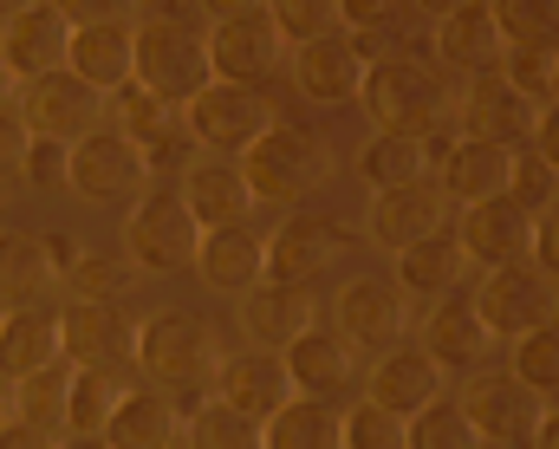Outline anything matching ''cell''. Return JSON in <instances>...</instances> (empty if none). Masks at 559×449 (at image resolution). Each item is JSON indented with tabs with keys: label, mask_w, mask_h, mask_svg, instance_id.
<instances>
[{
	"label": "cell",
	"mask_w": 559,
	"mask_h": 449,
	"mask_svg": "<svg viewBox=\"0 0 559 449\" xmlns=\"http://www.w3.org/2000/svg\"><path fill=\"white\" fill-rule=\"evenodd\" d=\"M222 352H228L222 332L202 312H182V306H163V312L138 319V339H131V365L156 391H209Z\"/></svg>",
	"instance_id": "cell-2"
},
{
	"label": "cell",
	"mask_w": 559,
	"mask_h": 449,
	"mask_svg": "<svg viewBox=\"0 0 559 449\" xmlns=\"http://www.w3.org/2000/svg\"><path fill=\"white\" fill-rule=\"evenodd\" d=\"M59 287V268L46 255V235L0 228V299L7 306H39V294Z\"/></svg>",
	"instance_id": "cell-32"
},
{
	"label": "cell",
	"mask_w": 559,
	"mask_h": 449,
	"mask_svg": "<svg viewBox=\"0 0 559 449\" xmlns=\"http://www.w3.org/2000/svg\"><path fill=\"white\" fill-rule=\"evenodd\" d=\"M195 215L182 209L176 189H143L138 202L124 209V261L138 274H176V268H195Z\"/></svg>",
	"instance_id": "cell-6"
},
{
	"label": "cell",
	"mask_w": 559,
	"mask_h": 449,
	"mask_svg": "<svg viewBox=\"0 0 559 449\" xmlns=\"http://www.w3.org/2000/svg\"><path fill=\"white\" fill-rule=\"evenodd\" d=\"M59 449H111L105 437H59Z\"/></svg>",
	"instance_id": "cell-59"
},
{
	"label": "cell",
	"mask_w": 559,
	"mask_h": 449,
	"mask_svg": "<svg viewBox=\"0 0 559 449\" xmlns=\"http://www.w3.org/2000/svg\"><path fill=\"white\" fill-rule=\"evenodd\" d=\"M319 319V306L306 287H286V281H261L241 294V332L261 345V352H286L306 326Z\"/></svg>",
	"instance_id": "cell-27"
},
{
	"label": "cell",
	"mask_w": 559,
	"mask_h": 449,
	"mask_svg": "<svg viewBox=\"0 0 559 449\" xmlns=\"http://www.w3.org/2000/svg\"><path fill=\"white\" fill-rule=\"evenodd\" d=\"M508 196L527 202V209H547V202L559 196V176L534 156V150H514V182H508Z\"/></svg>",
	"instance_id": "cell-47"
},
{
	"label": "cell",
	"mask_w": 559,
	"mask_h": 449,
	"mask_svg": "<svg viewBox=\"0 0 559 449\" xmlns=\"http://www.w3.org/2000/svg\"><path fill=\"white\" fill-rule=\"evenodd\" d=\"M20 7H33V0H0V20H13Z\"/></svg>",
	"instance_id": "cell-61"
},
{
	"label": "cell",
	"mask_w": 559,
	"mask_h": 449,
	"mask_svg": "<svg viewBox=\"0 0 559 449\" xmlns=\"http://www.w3.org/2000/svg\"><path fill=\"white\" fill-rule=\"evenodd\" d=\"M143 7H169V0H143Z\"/></svg>",
	"instance_id": "cell-63"
},
{
	"label": "cell",
	"mask_w": 559,
	"mask_h": 449,
	"mask_svg": "<svg viewBox=\"0 0 559 449\" xmlns=\"http://www.w3.org/2000/svg\"><path fill=\"white\" fill-rule=\"evenodd\" d=\"M0 449H59V437L39 430V424H26V417H7L0 424Z\"/></svg>",
	"instance_id": "cell-53"
},
{
	"label": "cell",
	"mask_w": 559,
	"mask_h": 449,
	"mask_svg": "<svg viewBox=\"0 0 559 449\" xmlns=\"http://www.w3.org/2000/svg\"><path fill=\"white\" fill-rule=\"evenodd\" d=\"M20 118H26V131H33V138H52V144L72 150L79 138L105 131V92H98V85H85V79H72V72L59 66V72H46V79H33V85H26Z\"/></svg>",
	"instance_id": "cell-13"
},
{
	"label": "cell",
	"mask_w": 559,
	"mask_h": 449,
	"mask_svg": "<svg viewBox=\"0 0 559 449\" xmlns=\"http://www.w3.org/2000/svg\"><path fill=\"white\" fill-rule=\"evenodd\" d=\"M365 398L391 417H417L436 398H449V371L423 352V345H384L371 378H365Z\"/></svg>",
	"instance_id": "cell-20"
},
{
	"label": "cell",
	"mask_w": 559,
	"mask_h": 449,
	"mask_svg": "<svg viewBox=\"0 0 559 449\" xmlns=\"http://www.w3.org/2000/svg\"><path fill=\"white\" fill-rule=\"evenodd\" d=\"M131 378L124 365H72V391H66V437H98L111 424V411L124 404Z\"/></svg>",
	"instance_id": "cell-33"
},
{
	"label": "cell",
	"mask_w": 559,
	"mask_h": 449,
	"mask_svg": "<svg viewBox=\"0 0 559 449\" xmlns=\"http://www.w3.org/2000/svg\"><path fill=\"white\" fill-rule=\"evenodd\" d=\"M195 268L215 294H248L267 281V228L254 222H228V228H202L195 241Z\"/></svg>",
	"instance_id": "cell-25"
},
{
	"label": "cell",
	"mask_w": 559,
	"mask_h": 449,
	"mask_svg": "<svg viewBox=\"0 0 559 449\" xmlns=\"http://www.w3.org/2000/svg\"><path fill=\"white\" fill-rule=\"evenodd\" d=\"M20 182H33V189H66V144H52V138H26Z\"/></svg>",
	"instance_id": "cell-48"
},
{
	"label": "cell",
	"mask_w": 559,
	"mask_h": 449,
	"mask_svg": "<svg viewBox=\"0 0 559 449\" xmlns=\"http://www.w3.org/2000/svg\"><path fill=\"white\" fill-rule=\"evenodd\" d=\"M534 268L559 274V196L547 209H534Z\"/></svg>",
	"instance_id": "cell-51"
},
{
	"label": "cell",
	"mask_w": 559,
	"mask_h": 449,
	"mask_svg": "<svg viewBox=\"0 0 559 449\" xmlns=\"http://www.w3.org/2000/svg\"><path fill=\"white\" fill-rule=\"evenodd\" d=\"M495 59H501V26H495L488 0H475V7H462V13H449V20H436V66H442V72L475 79V72H495Z\"/></svg>",
	"instance_id": "cell-30"
},
{
	"label": "cell",
	"mask_w": 559,
	"mask_h": 449,
	"mask_svg": "<svg viewBox=\"0 0 559 449\" xmlns=\"http://www.w3.org/2000/svg\"><path fill=\"white\" fill-rule=\"evenodd\" d=\"M182 125L202 156H241L254 138H267L274 125V98L261 85H228V79H209L189 105H182Z\"/></svg>",
	"instance_id": "cell-5"
},
{
	"label": "cell",
	"mask_w": 559,
	"mask_h": 449,
	"mask_svg": "<svg viewBox=\"0 0 559 449\" xmlns=\"http://www.w3.org/2000/svg\"><path fill=\"white\" fill-rule=\"evenodd\" d=\"M66 72L98 85L105 98L118 85H131V20H105V26H72V46H66Z\"/></svg>",
	"instance_id": "cell-31"
},
{
	"label": "cell",
	"mask_w": 559,
	"mask_h": 449,
	"mask_svg": "<svg viewBox=\"0 0 559 449\" xmlns=\"http://www.w3.org/2000/svg\"><path fill=\"white\" fill-rule=\"evenodd\" d=\"M131 79H138L143 92H156L163 105H189L215 79L202 33L182 26V20H169V13L131 20Z\"/></svg>",
	"instance_id": "cell-4"
},
{
	"label": "cell",
	"mask_w": 559,
	"mask_h": 449,
	"mask_svg": "<svg viewBox=\"0 0 559 449\" xmlns=\"http://www.w3.org/2000/svg\"><path fill=\"white\" fill-rule=\"evenodd\" d=\"M404 449H481V437H475V424L462 417L455 398H436L429 411L404 417Z\"/></svg>",
	"instance_id": "cell-41"
},
{
	"label": "cell",
	"mask_w": 559,
	"mask_h": 449,
	"mask_svg": "<svg viewBox=\"0 0 559 449\" xmlns=\"http://www.w3.org/2000/svg\"><path fill=\"white\" fill-rule=\"evenodd\" d=\"M501 46H559V0H488Z\"/></svg>",
	"instance_id": "cell-43"
},
{
	"label": "cell",
	"mask_w": 559,
	"mask_h": 449,
	"mask_svg": "<svg viewBox=\"0 0 559 449\" xmlns=\"http://www.w3.org/2000/svg\"><path fill=\"white\" fill-rule=\"evenodd\" d=\"M554 52H559V46H501L495 72H501L521 98L547 105V98H554Z\"/></svg>",
	"instance_id": "cell-44"
},
{
	"label": "cell",
	"mask_w": 559,
	"mask_h": 449,
	"mask_svg": "<svg viewBox=\"0 0 559 449\" xmlns=\"http://www.w3.org/2000/svg\"><path fill=\"white\" fill-rule=\"evenodd\" d=\"M468 274H475V268H468L455 228H436V235H423V241H411V248H397V268H391V281H397V294L404 299L462 294Z\"/></svg>",
	"instance_id": "cell-26"
},
{
	"label": "cell",
	"mask_w": 559,
	"mask_h": 449,
	"mask_svg": "<svg viewBox=\"0 0 559 449\" xmlns=\"http://www.w3.org/2000/svg\"><path fill=\"white\" fill-rule=\"evenodd\" d=\"M59 281H66L79 299H118V294H131L138 268L124 261V248H105V241H85V235H79V255L66 261Z\"/></svg>",
	"instance_id": "cell-38"
},
{
	"label": "cell",
	"mask_w": 559,
	"mask_h": 449,
	"mask_svg": "<svg viewBox=\"0 0 559 449\" xmlns=\"http://www.w3.org/2000/svg\"><path fill=\"white\" fill-rule=\"evenodd\" d=\"M182 209L195 215V228H228L254 215V189L241 176V156H195L182 169Z\"/></svg>",
	"instance_id": "cell-24"
},
{
	"label": "cell",
	"mask_w": 559,
	"mask_h": 449,
	"mask_svg": "<svg viewBox=\"0 0 559 449\" xmlns=\"http://www.w3.org/2000/svg\"><path fill=\"white\" fill-rule=\"evenodd\" d=\"M280 365H286V385H293V398H338V391H352V378H358V345L332 326V319H312L286 352H280Z\"/></svg>",
	"instance_id": "cell-17"
},
{
	"label": "cell",
	"mask_w": 559,
	"mask_h": 449,
	"mask_svg": "<svg viewBox=\"0 0 559 449\" xmlns=\"http://www.w3.org/2000/svg\"><path fill=\"white\" fill-rule=\"evenodd\" d=\"M352 248V235L332 215H286L280 228H267V281L306 287L319 274H332V261Z\"/></svg>",
	"instance_id": "cell-19"
},
{
	"label": "cell",
	"mask_w": 559,
	"mask_h": 449,
	"mask_svg": "<svg viewBox=\"0 0 559 449\" xmlns=\"http://www.w3.org/2000/svg\"><path fill=\"white\" fill-rule=\"evenodd\" d=\"M261 449H345L338 444V404L286 398L274 417H261Z\"/></svg>",
	"instance_id": "cell-34"
},
{
	"label": "cell",
	"mask_w": 559,
	"mask_h": 449,
	"mask_svg": "<svg viewBox=\"0 0 559 449\" xmlns=\"http://www.w3.org/2000/svg\"><path fill=\"white\" fill-rule=\"evenodd\" d=\"M7 417H13V385L0 378V424H7Z\"/></svg>",
	"instance_id": "cell-60"
},
{
	"label": "cell",
	"mask_w": 559,
	"mask_h": 449,
	"mask_svg": "<svg viewBox=\"0 0 559 449\" xmlns=\"http://www.w3.org/2000/svg\"><path fill=\"white\" fill-rule=\"evenodd\" d=\"M105 118H111L118 138H131L138 150H150L156 138H169V131H182V105H163L156 92H143L138 79L105 98Z\"/></svg>",
	"instance_id": "cell-36"
},
{
	"label": "cell",
	"mask_w": 559,
	"mask_h": 449,
	"mask_svg": "<svg viewBox=\"0 0 559 449\" xmlns=\"http://www.w3.org/2000/svg\"><path fill=\"white\" fill-rule=\"evenodd\" d=\"M286 46H306L319 33H338V0H261Z\"/></svg>",
	"instance_id": "cell-45"
},
{
	"label": "cell",
	"mask_w": 559,
	"mask_h": 449,
	"mask_svg": "<svg viewBox=\"0 0 559 449\" xmlns=\"http://www.w3.org/2000/svg\"><path fill=\"white\" fill-rule=\"evenodd\" d=\"M182 449H261V424L209 398V404L182 424Z\"/></svg>",
	"instance_id": "cell-42"
},
{
	"label": "cell",
	"mask_w": 559,
	"mask_h": 449,
	"mask_svg": "<svg viewBox=\"0 0 559 449\" xmlns=\"http://www.w3.org/2000/svg\"><path fill=\"white\" fill-rule=\"evenodd\" d=\"M365 39L358 33H319V39H306V46H293L286 52V66H293V85H299V98H312V105H352L358 98V79H365Z\"/></svg>",
	"instance_id": "cell-16"
},
{
	"label": "cell",
	"mask_w": 559,
	"mask_h": 449,
	"mask_svg": "<svg viewBox=\"0 0 559 449\" xmlns=\"http://www.w3.org/2000/svg\"><path fill=\"white\" fill-rule=\"evenodd\" d=\"M449 209H455V202L442 196L436 176L397 182V189H371V196H365V241L384 248V255H397V248H411L423 235L449 228Z\"/></svg>",
	"instance_id": "cell-12"
},
{
	"label": "cell",
	"mask_w": 559,
	"mask_h": 449,
	"mask_svg": "<svg viewBox=\"0 0 559 449\" xmlns=\"http://www.w3.org/2000/svg\"><path fill=\"white\" fill-rule=\"evenodd\" d=\"M417 345L442 365V371H481L501 339L481 326V312L468 306V294H442V299H429V312H423Z\"/></svg>",
	"instance_id": "cell-23"
},
{
	"label": "cell",
	"mask_w": 559,
	"mask_h": 449,
	"mask_svg": "<svg viewBox=\"0 0 559 449\" xmlns=\"http://www.w3.org/2000/svg\"><path fill=\"white\" fill-rule=\"evenodd\" d=\"M169 449H182V444H169Z\"/></svg>",
	"instance_id": "cell-64"
},
{
	"label": "cell",
	"mask_w": 559,
	"mask_h": 449,
	"mask_svg": "<svg viewBox=\"0 0 559 449\" xmlns=\"http://www.w3.org/2000/svg\"><path fill=\"white\" fill-rule=\"evenodd\" d=\"M138 319L118 299H66L59 312V358L66 365H131Z\"/></svg>",
	"instance_id": "cell-18"
},
{
	"label": "cell",
	"mask_w": 559,
	"mask_h": 449,
	"mask_svg": "<svg viewBox=\"0 0 559 449\" xmlns=\"http://www.w3.org/2000/svg\"><path fill=\"white\" fill-rule=\"evenodd\" d=\"M527 449H559V404H547V411H540V424H534Z\"/></svg>",
	"instance_id": "cell-55"
},
{
	"label": "cell",
	"mask_w": 559,
	"mask_h": 449,
	"mask_svg": "<svg viewBox=\"0 0 559 449\" xmlns=\"http://www.w3.org/2000/svg\"><path fill=\"white\" fill-rule=\"evenodd\" d=\"M66 46H72V26L59 20L52 0H33L13 20H0V66L13 72V85H33V79L59 72L66 66Z\"/></svg>",
	"instance_id": "cell-21"
},
{
	"label": "cell",
	"mask_w": 559,
	"mask_h": 449,
	"mask_svg": "<svg viewBox=\"0 0 559 449\" xmlns=\"http://www.w3.org/2000/svg\"><path fill=\"white\" fill-rule=\"evenodd\" d=\"M13 98H20V85H13V72L0 66V111H13Z\"/></svg>",
	"instance_id": "cell-58"
},
{
	"label": "cell",
	"mask_w": 559,
	"mask_h": 449,
	"mask_svg": "<svg viewBox=\"0 0 559 449\" xmlns=\"http://www.w3.org/2000/svg\"><path fill=\"white\" fill-rule=\"evenodd\" d=\"M547 105H559V52H554V98H547Z\"/></svg>",
	"instance_id": "cell-62"
},
{
	"label": "cell",
	"mask_w": 559,
	"mask_h": 449,
	"mask_svg": "<svg viewBox=\"0 0 559 449\" xmlns=\"http://www.w3.org/2000/svg\"><path fill=\"white\" fill-rule=\"evenodd\" d=\"M241 176H248V189H254V202H306L325 176H332V144L312 131V125H286L274 118L267 125V138H254V144L241 150Z\"/></svg>",
	"instance_id": "cell-3"
},
{
	"label": "cell",
	"mask_w": 559,
	"mask_h": 449,
	"mask_svg": "<svg viewBox=\"0 0 559 449\" xmlns=\"http://www.w3.org/2000/svg\"><path fill=\"white\" fill-rule=\"evenodd\" d=\"M26 118L20 111H0V189L7 182H20V163H26Z\"/></svg>",
	"instance_id": "cell-49"
},
{
	"label": "cell",
	"mask_w": 559,
	"mask_h": 449,
	"mask_svg": "<svg viewBox=\"0 0 559 449\" xmlns=\"http://www.w3.org/2000/svg\"><path fill=\"white\" fill-rule=\"evenodd\" d=\"M338 444L345 449H404V417H391V411H378L365 398V404L338 411Z\"/></svg>",
	"instance_id": "cell-46"
},
{
	"label": "cell",
	"mask_w": 559,
	"mask_h": 449,
	"mask_svg": "<svg viewBox=\"0 0 559 449\" xmlns=\"http://www.w3.org/2000/svg\"><path fill=\"white\" fill-rule=\"evenodd\" d=\"M202 46H209V72L228 79V85H267L280 66H286V52H293V46L280 39V26L267 20V7L209 20Z\"/></svg>",
	"instance_id": "cell-10"
},
{
	"label": "cell",
	"mask_w": 559,
	"mask_h": 449,
	"mask_svg": "<svg viewBox=\"0 0 559 449\" xmlns=\"http://www.w3.org/2000/svg\"><path fill=\"white\" fill-rule=\"evenodd\" d=\"M66 391H72V365H66V358H52L46 371H33V378H20V385H13V417H26V424H39V430L66 437Z\"/></svg>",
	"instance_id": "cell-40"
},
{
	"label": "cell",
	"mask_w": 559,
	"mask_h": 449,
	"mask_svg": "<svg viewBox=\"0 0 559 449\" xmlns=\"http://www.w3.org/2000/svg\"><path fill=\"white\" fill-rule=\"evenodd\" d=\"M352 163H358V182H365V189H397V182L429 176V156H423L417 131H371Z\"/></svg>",
	"instance_id": "cell-35"
},
{
	"label": "cell",
	"mask_w": 559,
	"mask_h": 449,
	"mask_svg": "<svg viewBox=\"0 0 559 449\" xmlns=\"http://www.w3.org/2000/svg\"><path fill=\"white\" fill-rule=\"evenodd\" d=\"M468 306L481 312V326H488L495 339H521V332H534V326L559 319V287H554V274H540L534 261L481 268V281H475Z\"/></svg>",
	"instance_id": "cell-7"
},
{
	"label": "cell",
	"mask_w": 559,
	"mask_h": 449,
	"mask_svg": "<svg viewBox=\"0 0 559 449\" xmlns=\"http://www.w3.org/2000/svg\"><path fill=\"white\" fill-rule=\"evenodd\" d=\"M534 125H540V105L521 98L501 72H475L455 92V131L462 138H481V144H501V150H527L534 144Z\"/></svg>",
	"instance_id": "cell-11"
},
{
	"label": "cell",
	"mask_w": 559,
	"mask_h": 449,
	"mask_svg": "<svg viewBox=\"0 0 559 449\" xmlns=\"http://www.w3.org/2000/svg\"><path fill=\"white\" fill-rule=\"evenodd\" d=\"M358 105L371 111V131H429L442 118H455V85L442 66H423L404 52H378L365 59V79H358Z\"/></svg>",
	"instance_id": "cell-1"
},
{
	"label": "cell",
	"mask_w": 559,
	"mask_h": 449,
	"mask_svg": "<svg viewBox=\"0 0 559 449\" xmlns=\"http://www.w3.org/2000/svg\"><path fill=\"white\" fill-rule=\"evenodd\" d=\"M66 26H105V20H131V0H52Z\"/></svg>",
	"instance_id": "cell-50"
},
{
	"label": "cell",
	"mask_w": 559,
	"mask_h": 449,
	"mask_svg": "<svg viewBox=\"0 0 559 449\" xmlns=\"http://www.w3.org/2000/svg\"><path fill=\"white\" fill-rule=\"evenodd\" d=\"M59 358V312L52 306H7L0 312V378L20 385Z\"/></svg>",
	"instance_id": "cell-28"
},
{
	"label": "cell",
	"mask_w": 559,
	"mask_h": 449,
	"mask_svg": "<svg viewBox=\"0 0 559 449\" xmlns=\"http://www.w3.org/2000/svg\"><path fill=\"white\" fill-rule=\"evenodd\" d=\"M508 378H521L527 391H540L547 404H559V319L508 339Z\"/></svg>",
	"instance_id": "cell-39"
},
{
	"label": "cell",
	"mask_w": 559,
	"mask_h": 449,
	"mask_svg": "<svg viewBox=\"0 0 559 449\" xmlns=\"http://www.w3.org/2000/svg\"><path fill=\"white\" fill-rule=\"evenodd\" d=\"M66 189L79 202H98V209H131L143 189H150V169L131 138L118 131H92L66 150Z\"/></svg>",
	"instance_id": "cell-8"
},
{
	"label": "cell",
	"mask_w": 559,
	"mask_h": 449,
	"mask_svg": "<svg viewBox=\"0 0 559 449\" xmlns=\"http://www.w3.org/2000/svg\"><path fill=\"white\" fill-rule=\"evenodd\" d=\"M332 326L358 345V352H384V345H404L411 332V299L397 294L391 274H352L338 299H332Z\"/></svg>",
	"instance_id": "cell-14"
},
{
	"label": "cell",
	"mask_w": 559,
	"mask_h": 449,
	"mask_svg": "<svg viewBox=\"0 0 559 449\" xmlns=\"http://www.w3.org/2000/svg\"><path fill=\"white\" fill-rule=\"evenodd\" d=\"M209 398L261 424V417H274L280 404L293 398V385H286V365H280V352L248 345V352H222V365H215V378H209Z\"/></svg>",
	"instance_id": "cell-22"
},
{
	"label": "cell",
	"mask_w": 559,
	"mask_h": 449,
	"mask_svg": "<svg viewBox=\"0 0 559 449\" xmlns=\"http://www.w3.org/2000/svg\"><path fill=\"white\" fill-rule=\"evenodd\" d=\"M397 13V0H338V26L345 33H378Z\"/></svg>",
	"instance_id": "cell-52"
},
{
	"label": "cell",
	"mask_w": 559,
	"mask_h": 449,
	"mask_svg": "<svg viewBox=\"0 0 559 449\" xmlns=\"http://www.w3.org/2000/svg\"><path fill=\"white\" fill-rule=\"evenodd\" d=\"M462 7H475V0H417V13L436 26V20H449V13H462Z\"/></svg>",
	"instance_id": "cell-56"
},
{
	"label": "cell",
	"mask_w": 559,
	"mask_h": 449,
	"mask_svg": "<svg viewBox=\"0 0 559 449\" xmlns=\"http://www.w3.org/2000/svg\"><path fill=\"white\" fill-rule=\"evenodd\" d=\"M455 241H462L468 268H514V261H534V209L514 202V196L468 202L462 222H455Z\"/></svg>",
	"instance_id": "cell-15"
},
{
	"label": "cell",
	"mask_w": 559,
	"mask_h": 449,
	"mask_svg": "<svg viewBox=\"0 0 559 449\" xmlns=\"http://www.w3.org/2000/svg\"><path fill=\"white\" fill-rule=\"evenodd\" d=\"M527 150H534V156L559 176V105H540V125H534V144H527Z\"/></svg>",
	"instance_id": "cell-54"
},
{
	"label": "cell",
	"mask_w": 559,
	"mask_h": 449,
	"mask_svg": "<svg viewBox=\"0 0 559 449\" xmlns=\"http://www.w3.org/2000/svg\"><path fill=\"white\" fill-rule=\"evenodd\" d=\"M209 7V20H228V13H254L261 0H202Z\"/></svg>",
	"instance_id": "cell-57"
},
{
	"label": "cell",
	"mask_w": 559,
	"mask_h": 449,
	"mask_svg": "<svg viewBox=\"0 0 559 449\" xmlns=\"http://www.w3.org/2000/svg\"><path fill=\"white\" fill-rule=\"evenodd\" d=\"M442 196L449 202H488V196H508V182H514V150L501 144H481V138H455V150L442 156Z\"/></svg>",
	"instance_id": "cell-29"
},
{
	"label": "cell",
	"mask_w": 559,
	"mask_h": 449,
	"mask_svg": "<svg viewBox=\"0 0 559 449\" xmlns=\"http://www.w3.org/2000/svg\"><path fill=\"white\" fill-rule=\"evenodd\" d=\"M98 437L111 449H169L176 444V411L156 391H124V404L111 411V424Z\"/></svg>",
	"instance_id": "cell-37"
},
{
	"label": "cell",
	"mask_w": 559,
	"mask_h": 449,
	"mask_svg": "<svg viewBox=\"0 0 559 449\" xmlns=\"http://www.w3.org/2000/svg\"><path fill=\"white\" fill-rule=\"evenodd\" d=\"M455 404H462V417L475 424L481 449H527L540 411H547V398L527 391V385L508 378V371H468V385H462Z\"/></svg>",
	"instance_id": "cell-9"
}]
</instances>
